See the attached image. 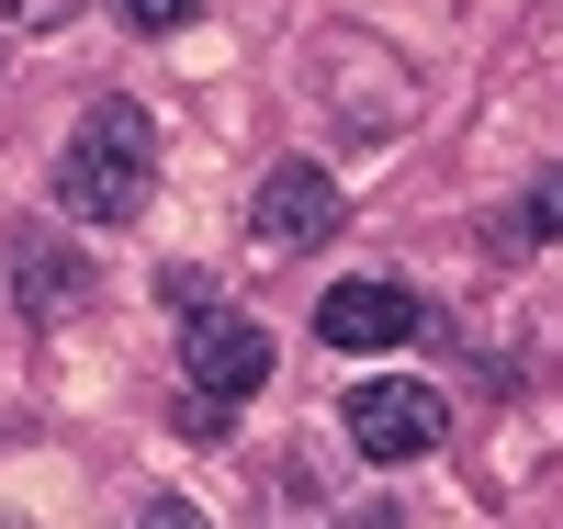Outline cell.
I'll return each instance as SVG.
<instances>
[{"instance_id":"277c9868","label":"cell","mask_w":563,"mask_h":529,"mask_svg":"<svg viewBox=\"0 0 563 529\" xmlns=\"http://www.w3.org/2000/svg\"><path fill=\"white\" fill-rule=\"evenodd\" d=\"M339 180H327L316 158H282L271 180H260V203H249V236H260V249L271 260H294V249H327V236H339Z\"/></svg>"},{"instance_id":"6da1fadb","label":"cell","mask_w":563,"mask_h":529,"mask_svg":"<svg viewBox=\"0 0 563 529\" xmlns=\"http://www.w3.org/2000/svg\"><path fill=\"white\" fill-rule=\"evenodd\" d=\"M147 191H158V124H147V102L102 90V102L68 124V147H57V203L79 225H135Z\"/></svg>"},{"instance_id":"7a4b0ae2","label":"cell","mask_w":563,"mask_h":529,"mask_svg":"<svg viewBox=\"0 0 563 529\" xmlns=\"http://www.w3.org/2000/svg\"><path fill=\"white\" fill-rule=\"evenodd\" d=\"M192 339H180V372H192V428H225L260 383H271V327H249V316H225V305H203V316H180Z\"/></svg>"},{"instance_id":"52a82bcc","label":"cell","mask_w":563,"mask_h":529,"mask_svg":"<svg viewBox=\"0 0 563 529\" xmlns=\"http://www.w3.org/2000/svg\"><path fill=\"white\" fill-rule=\"evenodd\" d=\"M519 236H563V169H541L519 191Z\"/></svg>"},{"instance_id":"5b68a950","label":"cell","mask_w":563,"mask_h":529,"mask_svg":"<svg viewBox=\"0 0 563 529\" xmlns=\"http://www.w3.org/2000/svg\"><path fill=\"white\" fill-rule=\"evenodd\" d=\"M316 339L327 350H406L417 339V294L406 282H339V294L316 305Z\"/></svg>"},{"instance_id":"30bf717a","label":"cell","mask_w":563,"mask_h":529,"mask_svg":"<svg viewBox=\"0 0 563 529\" xmlns=\"http://www.w3.org/2000/svg\"><path fill=\"white\" fill-rule=\"evenodd\" d=\"M79 12V0H0V23H12V34H57Z\"/></svg>"},{"instance_id":"9c48e42d","label":"cell","mask_w":563,"mask_h":529,"mask_svg":"<svg viewBox=\"0 0 563 529\" xmlns=\"http://www.w3.org/2000/svg\"><path fill=\"white\" fill-rule=\"evenodd\" d=\"M192 12H203V0H124V23H135V34H180Z\"/></svg>"},{"instance_id":"ba28073f","label":"cell","mask_w":563,"mask_h":529,"mask_svg":"<svg viewBox=\"0 0 563 529\" xmlns=\"http://www.w3.org/2000/svg\"><path fill=\"white\" fill-rule=\"evenodd\" d=\"M158 305H169V316H203V305H225V294H214V271H158Z\"/></svg>"},{"instance_id":"8fae6325","label":"cell","mask_w":563,"mask_h":529,"mask_svg":"<svg viewBox=\"0 0 563 529\" xmlns=\"http://www.w3.org/2000/svg\"><path fill=\"white\" fill-rule=\"evenodd\" d=\"M147 529H203V518L192 507H147Z\"/></svg>"},{"instance_id":"8992f818","label":"cell","mask_w":563,"mask_h":529,"mask_svg":"<svg viewBox=\"0 0 563 529\" xmlns=\"http://www.w3.org/2000/svg\"><path fill=\"white\" fill-rule=\"evenodd\" d=\"M68 282H79V271L45 249V236H23V305H34V316H57V305H68Z\"/></svg>"},{"instance_id":"3957f363","label":"cell","mask_w":563,"mask_h":529,"mask_svg":"<svg viewBox=\"0 0 563 529\" xmlns=\"http://www.w3.org/2000/svg\"><path fill=\"white\" fill-rule=\"evenodd\" d=\"M339 417H350L361 462H417V451L451 428V406H440L417 372H372V383H350V406H339Z\"/></svg>"}]
</instances>
